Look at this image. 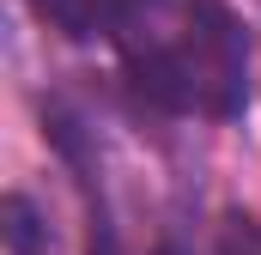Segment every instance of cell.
<instances>
[{"label":"cell","mask_w":261,"mask_h":255,"mask_svg":"<svg viewBox=\"0 0 261 255\" xmlns=\"http://www.w3.org/2000/svg\"><path fill=\"white\" fill-rule=\"evenodd\" d=\"M0 237H6V255H49V225L37 219L31 194H6L0 200Z\"/></svg>","instance_id":"7a4b0ae2"},{"label":"cell","mask_w":261,"mask_h":255,"mask_svg":"<svg viewBox=\"0 0 261 255\" xmlns=\"http://www.w3.org/2000/svg\"><path fill=\"white\" fill-rule=\"evenodd\" d=\"M91 255H122V243H116V225H110V207H103V194H91Z\"/></svg>","instance_id":"277c9868"},{"label":"cell","mask_w":261,"mask_h":255,"mask_svg":"<svg viewBox=\"0 0 261 255\" xmlns=\"http://www.w3.org/2000/svg\"><path fill=\"white\" fill-rule=\"evenodd\" d=\"M103 37L146 104L213 122L249 110V37L219 0H103Z\"/></svg>","instance_id":"6da1fadb"},{"label":"cell","mask_w":261,"mask_h":255,"mask_svg":"<svg viewBox=\"0 0 261 255\" xmlns=\"http://www.w3.org/2000/svg\"><path fill=\"white\" fill-rule=\"evenodd\" d=\"M219 255H261V219L231 213V219L219 225Z\"/></svg>","instance_id":"3957f363"}]
</instances>
